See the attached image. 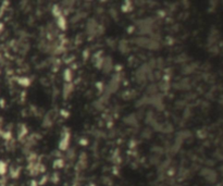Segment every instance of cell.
Wrapping results in <instances>:
<instances>
[{
  "label": "cell",
  "instance_id": "obj_3",
  "mask_svg": "<svg viewBox=\"0 0 223 186\" xmlns=\"http://www.w3.org/2000/svg\"><path fill=\"white\" fill-rule=\"evenodd\" d=\"M72 77H73V74H72V71L70 69H67L64 71V79L67 83H71V81H72Z\"/></svg>",
  "mask_w": 223,
  "mask_h": 186
},
{
  "label": "cell",
  "instance_id": "obj_5",
  "mask_svg": "<svg viewBox=\"0 0 223 186\" xmlns=\"http://www.w3.org/2000/svg\"><path fill=\"white\" fill-rule=\"evenodd\" d=\"M7 172V165L3 161H0V175L6 174Z\"/></svg>",
  "mask_w": 223,
  "mask_h": 186
},
{
  "label": "cell",
  "instance_id": "obj_1",
  "mask_svg": "<svg viewBox=\"0 0 223 186\" xmlns=\"http://www.w3.org/2000/svg\"><path fill=\"white\" fill-rule=\"evenodd\" d=\"M69 144H70V133L69 132H65L64 134H62L60 141H59V148L61 150H67L69 148Z\"/></svg>",
  "mask_w": 223,
  "mask_h": 186
},
{
  "label": "cell",
  "instance_id": "obj_4",
  "mask_svg": "<svg viewBox=\"0 0 223 186\" xmlns=\"http://www.w3.org/2000/svg\"><path fill=\"white\" fill-rule=\"evenodd\" d=\"M19 84L22 86H29V84H31V82H29V79H27V77H21V79H19Z\"/></svg>",
  "mask_w": 223,
  "mask_h": 186
},
{
  "label": "cell",
  "instance_id": "obj_10",
  "mask_svg": "<svg viewBox=\"0 0 223 186\" xmlns=\"http://www.w3.org/2000/svg\"><path fill=\"white\" fill-rule=\"evenodd\" d=\"M87 186H96V185H95V184H93V183H91V184H88V185H87Z\"/></svg>",
  "mask_w": 223,
  "mask_h": 186
},
{
  "label": "cell",
  "instance_id": "obj_9",
  "mask_svg": "<svg viewBox=\"0 0 223 186\" xmlns=\"http://www.w3.org/2000/svg\"><path fill=\"white\" fill-rule=\"evenodd\" d=\"M2 29H3V24H1L0 23V33L2 32Z\"/></svg>",
  "mask_w": 223,
  "mask_h": 186
},
{
  "label": "cell",
  "instance_id": "obj_2",
  "mask_svg": "<svg viewBox=\"0 0 223 186\" xmlns=\"http://www.w3.org/2000/svg\"><path fill=\"white\" fill-rule=\"evenodd\" d=\"M57 21H58V26H59V29L64 31L67 29V20H65V17L60 15V17H57Z\"/></svg>",
  "mask_w": 223,
  "mask_h": 186
},
{
  "label": "cell",
  "instance_id": "obj_8",
  "mask_svg": "<svg viewBox=\"0 0 223 186\" xmlns=\"http://www.w3.org/2000/svg\"><path fill=\"white\" fill-rule=\"evenodd\" d=\"M31 186H38V185H37V182L36 181H32L31 182Z\"/></svg>",
  "mask_w": 223,
  "mask_h": 186
},
{
  "label": "cell",
  "instance_id": "obj_6",
  "mask_svg": "<svg viewBox=\"0 0 223 186\" xmlns=\"http://www.w3.org/2000/svg\"><path fill=\"white\" fill-rule=\"evenodd\" d=\"M71 91H72V85L70 83H67V85L64 86V97H67V95L69 96Z\"/></svg>",
  "mask_w": 223,
  "mask_h": 186
},
{
  "label": "cell",
  "instance_id": "obj_7",
  "mask_svg": "<svg viewBox=\"0 0 223 186\" xmlns=\"http://www.w3.org/2000/svg\"><path fill=\"white\" fill-rule=\"evenodd\" d=\"M63 165H64V162L62 159H58L55 161V168H62Z\"/></svg>",
  "mask_w": 223,
  "mask_h": 186
}]
</instances>
